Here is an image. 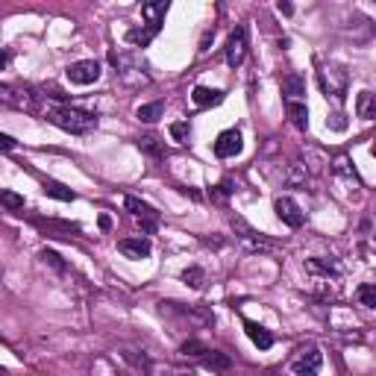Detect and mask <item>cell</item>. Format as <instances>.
Listing matches in <instances>:
<instances>
[{"mask_svg": "<svg viewBox=\"0 0 376 376\" xmlns=\"http://www.w3.org/2000/svg\"><path fill=\"white\" fill-rule=\"evenodd\" d=\"M285 112H288L291 124L297 130H306L309 127V109H306V103H300V101H285Z\"/></svg>", "mask_w": 376, "mask_h": 376, "instance_id": "4fadbf2b", "label": "cell"}, {"mask_svg": "<svg viewBox=\"0 0 376 376\" xmlns=\"http://www.w3.org/2000/svg\"><path fill=\"white\" fill-rule=\"evenodd\" d=\"M162 112H165V103H162V101H153V103L138 106L135 118H138V121H144V124H156V121L162 118Z\"/></svg>", "mask_w": 376, "mask_h": 376, "instance_id": "5bb4252c", "label": "cell"}, {"mask_svg": "<svg viewBox=\"0 0 376 376\" xmlns=\"http://www.w3.org/2000/svg\"><path fill=\"white\" fill-rule=\"evenodd\" d=\"M18 147V142L12 135H6V132H0V150H15Z\"/></svg>", "mask_w": 376, "mask_h": 376, "instance_id": "4316f807", "label": "cell"}, {"mask_svg": "<svg viewBox=\"0 0 376 376\" xmlns=\"http://www.w3.org/2000/svg\"><path fill=\"white\" fill-rule=\"evenodd\" d=\"M183 280H186V285H191V288H203L206 273H203L200 268H188V270H183Z\"/></svg>", "mask_w": 376, "mask_h": 376, "instance_id": "ffe728a7", "label": "cell"}, {"mask_svg": "<svg viewBox=\"0 0 376 376\" xmlns=\"http://www.w3.org/2000/svg\"><path fill=\"white\" fill-rule=\"evenodd\" d=\"M283 94H285V101H300V97L306 94V80L297 71H291L283 80Z\"/></svg>", "mask_w": 376, "mask_h": 376, "instance_id": "7c38bea8", "label": "cell"}, {"mask_svg": "<svg viewBox=\"0 0 376 376\" xmlns=\"http://www.w3.org/2000/svg\"><path fill=\"white\" fill-rule=\"evenodd\" d=\"M0 376H4V370H0Z\"/></svg>", "mask_w": 376, "mask_h": 376, "instance_id": "1f68e13d", "label": "cell"}, {"mask_svg": "<svg viewBox=\"0 0 376 376\" xmlns=\"http://www.w3.org/2000/svg\"><path fill=\"white\" fill-rule=\"evenodd\" d=\"M6 62H9V56H6L4 50H0V71H4V68H6Z\"/></svg>", "mask_w": 376, "mask_h": 376, "instance_id": "f546056e", "label": "cell"}, {"mask_svg": "<svg viewBox=\"0 0 376 376\" xmlns=\"http://www.w3.org/2000/svg\"><path fill=\"white\" fill-rule=\"evenodd\" d=\"M203 365L212 368V370H221V373H227V370L232 368L229 355H227V353H217V350H206V353H203Z\"/></svg>", "mask_w": 376, "mask_h": 376, "instance_id": "9a60e30c", "label": "cell"}, {"mask_svg": "<svg viewBox=\"0 0 376 376\" xmlns=\"http://www.w3.org/2000/svg\"><path fill=\"white\" fill-rule=\"evenodd\" d=\"M165 15H168V4H144L142 6V18H144V27L142 30H130L127 33V42L135 47H147L156 35H159L162 24H165Z\"/></svg>", "mask_w": 376, "mask_h": 376, "instance_id": "7a4b0ae2", "label": "cell"}, {"mask_svg": "<svg viewBox=\"0 0 376 376\" xmlns=\"http://www.w3.org/2000/svg\"><path fill=\"white\" fill-rule=\"evenodd\" d=\"M191 101H194V106L209 109V106L224 103V91H217V89H206V86H197V89L191 91Z\"/></svg>", "mask_w": 376, "mask_h": 376, "instance_id": "30bf717a", "label": "cell"}, {"mask_svg": "<svg viewBox=\"0 0 376 376\" xmlns=\"http://www.w3.org/2000/svg\"><path fill=\"white\" fill-rule=\"evenodd\" d=\"M118 250H121L127 259H147L153 247H150V239H144V235H132V239L118 241Z\"/></svg>", "mask_w": 376, "mask_h": 376, "instance_id": "9c48e42d", "label": "cell"}, {"mask_svg": "<svg viewBox=\"0 0 376 376\" xmlns=\"http://www.w3.org/2000/svg\"><path fill=\"white\" fill-rule=\"evenodd\" d=\"M321 365H324V353H321L318 344L300 347V350H297V355L291 359V370H294L297 376H318Z\"/></svg>", "mask_w": 376, "mask_h": 376, "instance_id": "3957f363", "label": "cell"}, {"mask_svg": "<svg viewBox=\"0 0 376 376\" xmlns=\"http://www.w3.org/2000/svg\"><path fill=\"white\" fill-rule=\"evenodd\" d=\"M247 56V27H235L227 38V65L239 68Z\"/></svg>", "mask_w": 376, "mask_h": 376, "instance_id": "5b68a950", "label": "cell"}, {"mask_svg": "<svg viewBox=\"0 0 376 376\" xmlns=\"http://www.w3.org/2000/svg\"><path fill=\"white\" fill-rule=\"evenodd\" d=\"M0 101L15 106V109H35V91L33 89H18V86H0Z\"/></svg>", "mask_w": 376, "mask_h": 376, "instance_id": "8992f818", "label": "cell"}, {"mask_svg": "<svg viewBox=\"0 0 376 376\" xmlns=\"http://www.w3.org/2000/svg\"><path fill=\"white\" fill-rule=\"evenodd\" d=\"M359 300H362V306H368V309H373V306H376V288H373L370 283L359 285Z\"/></svg>", "mask_w": 376, "mask_h": 376, "instance_id": "44dd1931", "label": "cell"}, {"mask_svg": "<svg viewBox=\"0 0 376 376\" xmlns=\"http://www.w3.org/2000/svg\"><path fill=\"white\" fill-rule=\"evenodd\" d=\"M244 332L250 335V341L259 347V350H270V347H273V335H270L265 326H259L256 321H244Z\"/></svg>", "mask_w": 376, "mask_h": 376, "instance_id": "8fae6325", "label": "cell"}, {"mask_svg": "<svg viewBox=\"0 0 376 376\" xmlns=\"http://www.w3.org/2000/svg\"><path fill=\"white\" fill-rule=\"evenodd\" d=\"M101 227H103V229H109V227H112V221H109L106 215H101Z\"/></svg>", "mask_w": 376, "mask_h": 376, "instance_id": "4dcf8cb0", "label": "cell"}, {"mask_svg": "<svg viewBox=\"0 0 376 376\" xmlns=\"http://www.w3.org/2000/svg\"><path fill=\"white\" fill-rule=\"evenodd\" d=\"M273 209H276V217H280V221H283L285 227H291V229H300L303 221H306V215L300 212V206H297L291 197H276Z\"/></svg>", "mask_w": 376, "mask_h": 376, "instance_id": "52a82bcc", "label": "cell"}, {"mask_svg": "<svg viewBox=\"0 0 376 376\" xmlns=\"http://www.w3.org/2000/svg\"><path fill=\"white\" fill-rule=\"evenodd\" d=\"M138 147H144V150H150V153H156V156H159V147H156V138H142V142H138Z\"/></svg>", "mask_w": 376, "mask_h": 376, "instance_id": "83f0119b", "label": "cell"}, {"mask_svg": "<svg viewBox=\"0 0 376 376\" xmlns=\"http://www.w3.org/2000/svg\"><path fill=\"white\" fill-rule=\"evenodd\" d=\"M42 259H45V262H50L56 270H65V262L59 259V253H53V250H47V247L42 250Z\"/></svg>", "mask_w": 376, "mask_h": 376, "instance_id": "cb8c5ba5", "label": "cell"}, {"mask_svg": "<svg viewBox=\"0 0 376 376\" xmlns=\"http://www.w3.org/2000/svg\"><path fill=\"white\" fill-rule=\"evenodd\" d=\"M68 80L74 86H91L101 80V62H94V59H80V62L68 65Z\"/></svg>", "mask_w": 376, "mask_h": 376, "instance_id": "277c9868", "label": "cell"}, {"mask_svg": "<svg viewBox=\"0 0 376 376\" xmlns=\"http://www.w3.org/2000/svg\"><path fill=\"white\" fill-rule=\"evenodd\" d=\"M33 112H38L45 121L56 124L59 130H65V132H74V135H83V132H89L97 124V118L91 112L68 106L62 94H35V109Z\"/></svg>", "mask_w": 376, "mask_h": 376, "instance_id": "6da1fadb", "label": "cell"}, {"mask_svg": "<svg viewBox=\"0 0 376 376\" xmlns=\"http://www.w3.org/2000/svg\"><path fill=\"white\" fill-rule=\"evenodd\" d=\"M124 359L132 362L138 370H144V373L150 370V359H147V355H135V350H124Z\"/></svg>", "mask_w": 376, "mask_h": 376, "instance_id": "7402d4cb", "label": "cell"}, {"mask_svg": "<svg viewBox=\"0 0 376 376\" xmlns=\"http://www.w3.org/2000/svg\"><path fill=\"white\" fill-rule=\"evenodd\" d=\"M355 112H359V118H365V121H373L376 118V103H373L370 91H362L359 97H355Z\"/></svg>", "mask_w": 376, "mask_h": 376, "instance_id": "2e32d148", "label": "cell"}, {"mask_svg": "<svg viewBox=\"0 0 376 376\" xmlns=\"http://www.w3.org/2000/svg\"><path fill=\"white\" fill-rule=\"evenodd\" d=\"M229 191H232V188H229V183H221V186H217V188L212 191V197H215V200H217V203H224Z\"/></svg>", "mask_w": 376, "mask_h": 376, "instance_id": "484cf974", "label": "cell"}, {"mask_svg": "<svg viewBox=\"0 0 376 376\" xmlns=\"http://www.w3.org/2000/svg\"><path fill=\"white\" fill-rule=\"evenodd\" d=\"M0 203H4L9 212H21L24 209V197L15 191H0Z\"/></svg>", "mask_w": 376, "mask_h": 376, "instance_id": "d6986e66", "label": "cell"}, {"mask_svg": "<svg viewBox=\"0 0 376 376\" xmlns=\"http://www.w3.org/2000/svg\"><path fill=\"white\" fill-rule=\"evenodd\" d=\"M280 12H283V15H291V12H294V6H291V4H280Z\"/></svg>", "mask_w": 376, "mask_h": 376, "instance_id": "f1b7e54d", "label": "cell"}, {"mask_svg": "<svg viewBox=\"0 0 376 376\" xmlns=\"http://www.w3.org/2000/svg\"><path fill=\"white\" fill-rule=\"evenodd\" d=\"M171 135H173V142H186L188 138V124L183 121V124H173L171 127Z\"/></svg>", "mask_w": 376, "mask_h": 376, "instance_id": "d4e9b609", "label": "cell"}, {"mask_svg": "<svg viewBox=\"0 0 376 376\" xmlns=\"http://www.w3.org/2000/svg\"><path fill=\"white\" fill-rule=\"evenodd\" d=\"M45 194H47V197H56V200H62V203H71L74 197H76L71 188H65L62 183H56V180H47V183H45Z\"/></svg>", "mask_w": 376, "mask_h": 376, "instance_id": "e0dca14e", "label": "cell"}, {"mask_svg": "<svg viewBox=\"0 0 376 376\" xmlns=\"http://www.w3.org/2000/svg\"><path fill=\"white\" fill-rule=\"evenodd\" d=\"M180 353H183V355H203L206 347H203L200 341H186V344L180 347Z\"/></svg>", "mask_w": 376, "mask_h": 376, "instance_id": "603a6c76", "label": "cell"}, {"mask_svg": "<svg viewBox=\"0 0 376 376\" xmlns=\"http://www.w3.org/2000/svg\"><path fill=\"white\" fill-rule=\"evenodd\" d=\"M244 147L241 142V132L239 130H224L221 135H217V142H215V156L217 159H232V156H239Z\"/></svg>", "mask_w": 376, "mask_h": 376, "instance_id": "ba28073f", "label": "cell"}, {"mask_svg": "<svg viewBox=\"0 0 376 376\" xmlns=\"http://www.w3.org/2000/svg\"><path fill=\"white\" fill-rule=\"evenodd\" d=\"M124 203H127V209H130L135 217H147V221H153V215H156V212H153V206L142 203V200H138V197H127Z\"/></svg>", "mask_w": 376, "mask_h": 376, "instance_id": "ac0fdd59", "label": "cell"}]
</instances>
